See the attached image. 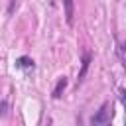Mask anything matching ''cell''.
<instances>
[{"label":"cell","instance_id":"1","mask_svg":"<svg viewBox=\"0 0 126 126\" xmlns=\"http://www.w3.org/2000/svg\"><path fill=\"white\" fill-rule=\"evenodd\" d=\"M110 118H112V106H110L108 102H104V104L100 106V110L91 118V122H93L94 126H104V124L110 122Z\"/></svg>","mask_w":126,"mask_h":126},{"label":"cell","instance_id":"2","mask_svg":"<svg viewBox=\"0 0 126 126\" xmlns=\"http://www.w3.org/2000/svg\"><path fill=\"white\" fill-rule=\"evenodd\" d=\"M63 8H65V20L67 24H73V0H63Z\"/></svg>","mask_w":126,"mask_h":126},{"label":"cell","instance_id":"3","mask_svg":"<svg viewBox=\"0 0 126 126\" xmlns=\"http://www.w3.org/2000/svg\"><path fill=\"white\" fill-rule=\"evenodd\" d=\"M16 67H20V69H33V59H30V57H18V61H16Z\"/></svg>","mask_w":126,"mask_h":126},{"label":"cell","instance_id":"4","mask_svg":"<svg viewBox=\"0 0 126 126\" xmlns=\"http://www.w3.org/2000/svg\"><path fill=\"white\" fill-rule=\"evenodd\" d=\"M67 87V79L65 77H61L59 81H57V87L53 89V98H59L61 96V93H63V89Z\"/></svg>","mask_w":126,"mask_h":126},{"label":"cell","instance_id":"5","mask_svg":"<svg viewBox=\"0 0 126 126\" xmlns=\"http://www.w3.org/2000/svg\"><path fill=\"white\" fill-rule=\"evenodd\" d=\"M87 67H89V57H85V61H83V71L79 73V81L83 79V75H85V71H87Z\"/></svg>","mask_w":126,"mask_h":126},{"label":"cell","instance_id":"6","mask_svg":"<svg viewBox=\"0 0 126 126\" xmlns=\"http://www.w3.org/2000/svg\"><path fill=\"white\" fill-rule=\"evenodd\" d=\"M4 112H6V102H2V104H0V114H4Z\"/></svg>","mask_w":126,"mask_h":126}]
</instances>
